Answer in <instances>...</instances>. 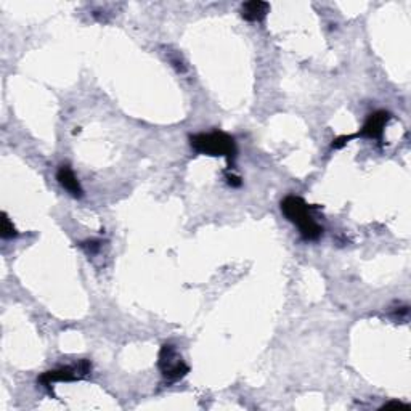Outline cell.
I'll use <instances>...</instances> for the list:
<instances>
[{"label":"cell","mask_w":411,"mask_h":411,"mask_svg":"<svg viewBox=\"0 0 411 411\" xmlns=\"http://www.w3.org/2000/svg\"><path fill=\"white\" fill-rule=\"evenodd\" d=\"M310 209L312 206L307 204L300 196L289 195L281 201V212L291 224L297 225L300 236L305 241H316L323 235V227L316 224L310 214Z\"/></svg>","instance_id":"cell-1"},{"label":"cell","mask_w":411,"mask_h":411,"mask_svg":"<svg viewBox=\"0 0 411 411\" xmlns=\"http://www.w3.org/2000/svg\"><path fill=\"white\" fill-rule=\"evenodd\" d=\"M190 145L193 150L200 155L207 156H222L229 162V169H233V162L238 153L235 138L222 131H214L209 133H196L190 137Z\"/></svg>","instance_id":"cell-2"},{"label":"cell","mask_w":411,"mask_h":411,"mask_svg":"<svg viewBox=\"0 0 411 411\" xmlns=\"http://www.w3.org/2000/svg\"><path fill=\"white\" fill-rule=\"evenodd\" d=\"M157 368H160L162 378L169 384L177 383L190 373L188 365L178 355L175 345L172 344H164L161 347L160 355H157Z\"/></svg>","instance_id":"cell-3"},{"label":"cell","mask_w":411,"mask_h":411,"mask_svg":"<svg viewBox=\"0 0 411 411\" xmlns=\"http://www.w3.org/2000/svg\"><path fill=\"white\" fill-rule=\"evenodd\" d=\"M92 373V363L88 360H79L77 363L61 366V368L46 371L37 383H41L44 388H50L53 383H74V381H82Z\"/></svg>","instance_id":"cell-4"},{"label":"cell","mask_w":411,"mask_h":411,"mask_svg":"<svg viewBox=\"0 0 411 411\" xmlns=\"http://www.w3.org/2000/svg\"><path fill=\"white\" fill-rule=\"evenodd\" d=\"M392 115L388 111H374L371 113L366 119L363 127L360 128L359 133H355V138H370V140H383L384 135V128L388 126V122L390 121Z\"/></svg>","instance_id":"cell-5"},{"label":"cell","mask_w":411,"mask_h":411,"mask_svg":"<svg viewBox=\"0 0 411 411\" xmlns=\"http://www.w3.org/2000/svg\"><path fill=\"white\" fill-rule=\"evenodd\" d=\"M57 180L59 185H61L64 190H66L73 198H82L84 190L79 183L77 177L74 175L73 169L69 166H61L57 172Z\"/></svg>","instance_id":"cell-6"},{"label":"cell","mask_w":411,"mask_h":411,"mask_svg":"<svg viewBox=\"0 0 411 411\" xmlns=\"http://www.w3.org/2000/svg\"><path fill=\"white\" fill-rule=\"evenodd\" d=\"M270 12V3L262 2V0H251V2H245L241 5V17L246 21L257 23L265 19L267 15Z\"/></svg>","instance_id":"cell-7"},{"label":"cell","mask_w":411,"mask_h":411,"mask_svg":"<svg viewBox=\"0 0 411 411\" xmlns=\"http://www.w3.org/2000/svg\"><path fill=\"white\" fill-rule=\"evenodd\" d=\"M0 235H2L3 240H12V238L18 236V231L15 229L13 222L10 220V217L5 214H2V225H0Z\"/></svg>","instance_id":"cell-8"},{"label":"cell","mask_w":411,"mask_h":411,"mask_svg":"<svg viewBox=\"0 0 411 411\" xmlns=\"http://www.w3.org/2000/svg\"><path fill=\"white\" fill-rule=\"evenodd\" d=\"M79 246H81L82 249L86 251L88 256H93V254H97L98 251H100L102 241H98V240H88V241H82Z\"/></svg>","instance_id":"cell-9"},{"label":"cell","mask_w":411,"mask_h":411,"mask_svg":"<svg viewBox=\"0 0 411 411\" xmlns=\"http://www.w3.org/2000/svg\"><path fill=\"white\" fill-rule=\"evenodd\" d=\"M231 171H233V169H229V171L225 172V180H227V183H229V185L233 187V188L241 187V183H242L241 177L233 174V172H231Z\"/></svg>","instance_id":"cell-10"}]
</instances>
